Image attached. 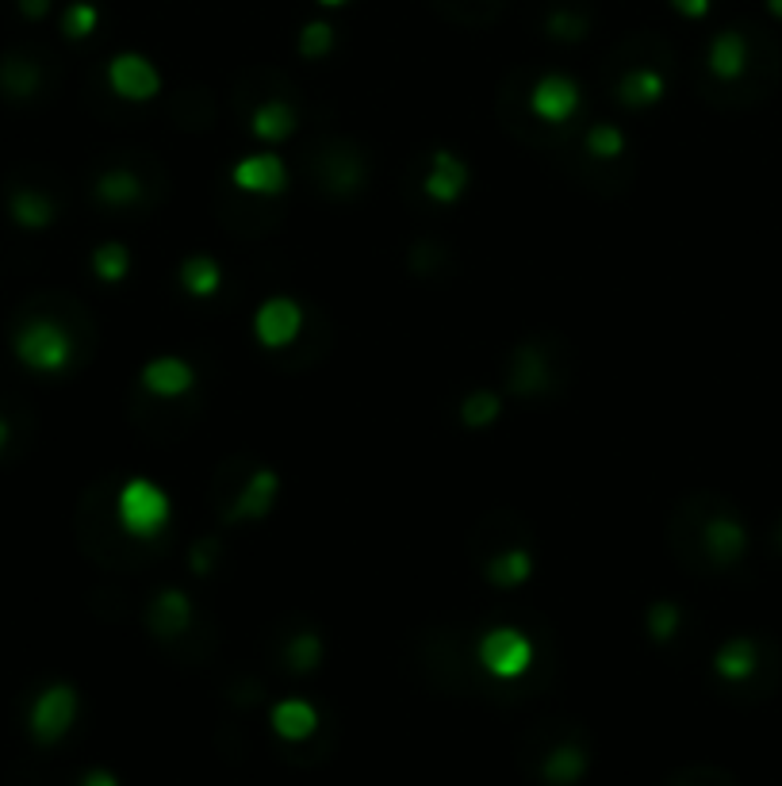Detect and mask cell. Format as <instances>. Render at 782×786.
<instances>
[{"label":"cell","mask_w":782,"mask_h":786,"mask_svg":"<svg viewBox=\"0 0 782 786\" xmlns=\"http://www.w3.org/2000/svg\"><path fill=\"white\" fill-rule=\"evenodd\" d=\"M119 523L135 537H154L169 523V499L150 480H131L119 492Z\"/></svg>","instance_id":"1"},{"label":"cell","mask_w":782,"mask_h":786,"mask_svg":"<svg viewBox=\"0 0 782 786\" xmlns=\"http://www.w3.org/2000/svg\"><path fill=\"white\" fill-rule=\"evenodd\" d=\"M15 353H20L23 365L54 373V368H62L69 360L74 342H69V334L62 331L58 323H51V319H35V323H28L20 334H15Z\"/></svg>","instance_id":"2"},{"label":"cell","mask_w":782,"mask_h":786,"mask_svg":"<svg viewBox=\"0 0 782 786\" xmlns=\"http://www.w3.org/2000/svg\"><path fill=\"white\" fill-rule=\"evenodd\" d=\"M534 660V645L529 637H522L518 629H491L488 637L480 640V664L491 671L495 679H514L529 668Z\"/></svg>","instance_id":"3"},{"label":"cell","mask_w":782,"mask_h":786,"mask_svg":"<svg viewBox=\"0 0 782 786\" xmlns=\"http://www.w3.org/2000/svg\"><path fill=\"white\" fill-rule=\"evenodd\" d=\"M522 767L548 786H571V783L583 779V772H587V749L576 744V736H568V741H553L548 749H542V756L529 760V764H522Z\"/></svg>","instance_id":"4"},{"label":"cell","mask_w":782,"mask_h":786,"mask_svg":"<svg viewBox=\"0 0 782 786\" xmlns=\"http://www.w3.org/2000/svg\"><path fill=\"white\" fill-rule=\"evenodd\" d=\"M74 718H77L74 687L58 683V687H51V691H43V699H39L35 710H31V733H35V741L54 744L69 725H74Z\"/></svg>","instance_id":"5"},{"label":"cell","mask_w":782,"mask_h":786,"mask_svg":"<svg viewBox=\"0 0 782 786\" xmlns=\"http://www.w3.org/2000/svg\"><path fill=\"white\" fill-rule=\"evenodd\" d=\"M300 326H303V311H300V303L288 300V295L269 300L254 319V331L265 346H288V342L300 334Z\"/></svg>","instance_id":"6"},{"label":"cell","mask_w":782,"mask_h":786,"mask_svg":"<svg viewBox=\"0 0 782 786\" xmlns=\"http://www.w3.org/2000/svg\"><path fill=\"white\" fill-rule=\"evenodd\" d=\"M108 82L124 100H147V96L158 93L161 77L142 54H119V58H111V66H108Z\"/></svg>","instance_id":"7"},{"label":"cell","mask_w":782,"mask_h":786,"mask_svg":"<svg viewBox=\"0 0 782 786\" xmlns=\"http://www.w3.org/2000/svg\"><path fill=\"white\" fill-rule=\"evenodd\" d=\"M576 104H579V88L571 77L548 74L534 85V116L548 119V123H564V119L576 111Z\"/></svg>","instance_id":"8"},{"label":"cell","mask_w":782,"mask_h":786,"mask_svg":"<svg viewBox=\"0 0 782 786\" xmlns=\"http://www.w3.org/2000/svg\"><path fill=\"white\" fill-rule=\"evenodd\" d=\"M189 617H192V606L181 591H161L154 606L147 611V625L158 640H173L189 629Z\"/></svg>","instance_id":"9"},{"label":"cell","mask_w":782,"mask_h":786,"mask_svg":"<svg viewBox=\"0 0 782 786\" xmlns=\"http://www.w3.org/2000/svg\"><path fill=\"white\" fill-rule=\"evenodd\" d=\"M744 545H748L744 529H740L737 518H729V515L709 518L703 529V549L714 564H729V560H737L740 552H744Z\"/></svg>","instance_id":"10"},{"label":"cell","mask_w":782,"mask_h":786,"mask_svg":"<svg viewBox=\"0 0 782 786\" xmlns=\"http://www.w3.org/2000/svg\"><path fill=\"white\" fill-rule=\"evenodd\" d=\"M192 368L184 365V360H176V357H158V360H150L147 368H142V384H147L154 396L161 399H173V396H184V391L192 388Z\"/></svg>","instance_id":"11"},{"label":"cell","mask_w":782,"mask_h":786,"mask_svg":"<svg viewBox=\"0 0 782 786\" xmlns=\"http://www.w3.org/2000/svg\"><path fill=\"white\" fill-rule=\"evenodd\" d=\"M235 181H238V189H246V192H280L288 184V173H285V165H280V158L257 154V158L238 162Z\"/></svg>","instance_id":"12"},{"label":"cell","mask_w":782,"mask_h":786,"mask_svg":"<svg viewBox=\"0 0 782 786\" xmlns=\"http://www.w3.org/2000/svg\"><path fill=\"white\" fill-rule=\"evenodd\" d=\"M277 495V476L272 472H254L249 484H242V492L231 503V518H265Z\"/></svg>","instance_id":"13"},{"label":"cell","mask_w":782,"mask_h":786,"mask_svg":"<svg viewBox=\"0 0 782 786\" xmlns=\"http://www.w3.org/2000/svg\"><path fill=\"white\" fill-rule=\"evenodd\" d=\"M464 181H469V170H464L449 150H438V154H433V170L426 176V192H430L433 200H441V204H453V200L461 196Z\"/></svg>","instance_id":"14"},{"label":"cell","mask_w":782,"mask_h":786,"mask_svg":"<svg viewBox=\"0 0 782 786\" xmlns=\"http://www.w3.org/2000/svg\"><path fill=\"white\" fill-rule=\"evenodd\" d=\"M744 62H748L744 35H737V31H721V35L714 39V46H709V69H714V77L732 82V77L744 74Z\"/></svg>","instance_id":"15"},{"label":"cell","mask_w":782,"mask_h":786,"mask_svg":"<svg viewBox=\"0 0 782 786\" xmlns=\"http://www.w3.org/2000/svg\"><path fill=\"white\" fill-rule=\"evenodd\" d=\"M314 725H319V713L300 699H288V702H280L277 710H272V729H277L280 741H292V744L308 741V736L314 733Z\"/></svg>","instance_id":"16"},{"label":"cell","mask_w":782,"mask_h":786,"mask_svg":"<svg viewBox=\"0 0 782 786\" xmlns=\"http://www.w3.org/2000/svg\"><path fill=\"white\" fill-rule=\"evenodd\" d=\"M296 131V111L285 100H269L254 111V134L269 142H285Z\"/></svg>","instance_id":"17"},{"label":"cell","mask_w":782,"mask_h":786,"mask_svg":"<svg viewBox=\"0 0 782 786\" xmlns=\"http://www.w3.org/2000/svg\"><path fill=\"white\" fill-rule=\"evenodd\" d=\"M618 96L629 104V108H641V104H652L664 96V77L656 69H629L618 85Z\"/></svg>","instance_id":"18"},{"label":"cell","mask_w":782,"mask_h":786,"mask_svg":"<svg viewBox=\"0 0 782 786\" xmlns=\"http://www.w3.org/2000/svg\"><path fill=\"white\" fill-rule=\"evenodd\" d=\"M511 388H518V396H534L545 388V360L534 349H518L511 365Z\"/></svg>","instance_id":"19"},{"label":"cell","mask_w":782,"mask_h":786,"mask_svg":"<svg viewBox=\"0 0 782 786\" xmlns=\"http://www.w3.org/2000/svg\"><path fill=\"white\" fill-rule=\"evenodd\" d=\"M717 671L725 679H748L756 671V645L752 640H729V645L717 653Z\"/></svg>","instance_id":"20"},{"label":"cell","mask_w":782,"mask_h":786,"mask_svg":"<svg viewBox=\"0 0 782 786\" xmlns=\"http://www.w3.org/2000/svg\"><path fill=\"white\" fill-rule=\"evenodd\" d=\"M529 557L522 549H506L503 557L488 560V580L495 583V588H514V583H522L529 575Z\"/></svg>","instance_id":"21"},{"label":"cell","mask_w":782,"mask_h":786,"mask_svg":"<svg viewBox=\"0 0 782 786\" xmlns=\"http://www.w3.org/2000/svg\"><path fill=\"white\" fill-rule=\"evenodd\" d=\"M12 215H15V223H23V227H46V223L54 219V204L46 196H39V192L23 189L12 196Z\"/></svg>","instance_id":"22"},{"label":"cell","mask_w":782,"mask_h":786,"mask_svg":"<svg viewBox=\"0 0 782 786\" xmlns=\"http://www.w3.org/2000/svg\"><path fill=\"white\" fill-rule=\"evenodd\" d=\"M181 284L192 295H212L219 288V265L212 258H189L181 265Z\"/></svg>","instance_id":"23"},{"label":"cell","mask_w":782,"mask_h":786,"mask_svg":"<svg viewBox=\"0 0 782 786\" xmlns=\"http://www.w3.org/2000/svg\"><path fill=\"white\" fill-rule=\"evenodd\" d=\"M0 85L8 96H31L39 85V69L28 58H4L0 62Z\"/></svg>","instance_id":"24"},{"label":"cell","mask_w":782,"mask_h":786,"mask_svg":"<svg viewBox=\"0 0 782 786\" xmlns=\"http://www.w3.org/2000/svg\"><path fill=\"white\" fill-rule=\"evenodd\" d=\"M96 196L104 200V204H131L135 196H139V176L127 173V170H111L104 173L100 181H96Z\"/></svg>","instance_id":"25"},{"label":"cell","mask_w":782,"mask_h":786,"mask_svg":"<svg viewBox=\"0 0 782 786\" xmlns=\"http://www.w3.org/2000/svg\"><path fill=\"white\" fill-rule=\"evenodd\" d=\"M461 419L469 422V427H488V422L499 419V396L495 391H472L469 399H464L461 407Z\"/></svg>","instance_id":"26"},{"label":"cell","mask_w":782,"mask_h":786,"mask_svg":"<svg viewBox=\"0 0 782 786\" xmlns=\"http://www.w3.org/2000/svg\"><path fill=\"white\" fill-rule=\"evenodd\" d=\"M96 8L93 4H85V0H77V4H69L66 8V15H62V35L66 39H85V35H93L96 31Z\"/></svg>","instance_id":"27"},{"label":"cell","mask_w":782,"mask_h":786,"mask_svg":"<svg viewBox=\"0 0 782 786\" xmlns=\"http://www.w3.org/2000/svg\"><path fill=\"white\" fill-rule=\"evenodd\" d=\"M330 46H334V28L322 20H311L308 28L300 31V54L303 58H322V54H330Z\"/></svg>","instance_id":"28"},{"label":"cell","mask_w":782,"mask_h":786,"mask_svg":"<svg viewBox=\"0 0 782 786\" xmlns=\"http://www.w3.org/2000/svg\"><path fill=\"white\" fill-rule=\"evenodd\" d=\"M322 656V645L314 633H300V637H292V645H288V668L292 671H311L314 664H319Z\"/></svg>","instance_id":"29"},{"label":"cell","mask_w":782,"mask_h":786,"mask_svg":"<svg viewBox=\"0 0 782 786\" xmlns=\"http://www.w3.org/2000/svg\"><path fill=\"white\" fill-rule=\"evenodd\" d=\"M93 269L100 272L104 280H119L127 272V250L119 243H104L100 250L93 254Z\"/></svg>","instance_id":"30"},{"label":"cell","mask_w":782,"mask_h":786,"mask_svg":"<svg viewBox=\"0 0 782 786\" xmlns=\"http://www.w3.org/2000/svg\"><path fill=\"white\" fill-rule=\"evenodd\" d=\"M625 147L622 131H614V127H591L587 131V154L591 158H618Z\"/></svg>","instance_id":"31"},{"label":"cell","mask_w":782,"mask_h":786,"mask_svg":"<svg viewBox=\"0 0 782 786\" xmlns=\"http://www.w3.org/2000/svg\"><path fill=\"white\" fill-rule=\"evenodd\" d=\"M548 31H553L556 39H579V35H583V20H579V15H571V12H560V15H553Z\"/></svg>","instance_id":"32"},{"label":"cell","mask_w":782,"mask_h":786,"mask_svg":"<svg viewBox=\"0 0 782 786\" xmlns=\"http://www.w3.org/2000/svg\"><path fill=\"white\" fill-rule=\"evenodd\" d=\"M672 629H675V606H667V603H660V606H652V637H672Z\"/></svg>","instance_id":"33"},{"label":"cell","mask_w":782,"mask_h":786,"mask_svg":"<svg viewBox=\"0 0 782 786\" xmlns=\"http://www.w3.org/2000/svg\"><path fill=\"white\" fill-rule=\"evenodd\" d=\"M672 8L679 15H687V20H703L709 12V0H672Z\"/></svg>","instance_id":"34"},{"label":"cell","mask_w":782,"mask_h":786,"mask_svg":"<svg viewBox=\"0 0 782 786\" xmlns=\"http://www.w3.org/2000/svg\"><path fill=\"white\" fill-rule=\"evenodd\" d=\"M20 8H23V15H28V20H43L46 8H51V0H20Z\"/></svg>","instance_id":"35"},{"label":"cell","mask_w":782,"mask_h":786,"mask_svg":"<svg viewBox=\"0 0 782 786\" xmlns=\"http://www.w3.org/2000/svg\"><path fill=\"white\" fill-rule=\"evenodd\" d=\"M81 786H119V783L111 779L108 772H88L85 779H81Z\"/></svg>","instance_id":"36"},{"label":"cell","mask_w":782,"mask_h":786,"mask_svg":"<svg viewBox=\"0 0 782 786\" xmlns=\"http://www.w3.org/2000/svg\"><path fill=\"white\" fill-rule=\"evenodd\" d=\"M322 8H342V4H350V0H319Z\"/></svg>","instance_id":"37"},{"label":"cell","mask_w":782,"mask_h":786,"mask_svg":"<svg viewBox=\"0 0 782 786\" xmlns=\"http://www.w3.org/2000/svg\"><path fill=\"white\" fill-rule=\"evenodd\" d=\"M768 8H771V12H775V15H779V20H782V0H768Z\"/></svg>","instance_id":"38"},{"label":"cell","mask_w":782,"mask_h":786,"mask_svg":"<svg viewBox=\"0 0 782 786\" xmlns=\"http://www.w3.org/2000/svg\"><path fill=\"white\" fill-rule=\"evenodd\" d=\"M4 438H8V422L0 419V445H4Z\"/></svg>","instance_id":"39"}]
</instances>
